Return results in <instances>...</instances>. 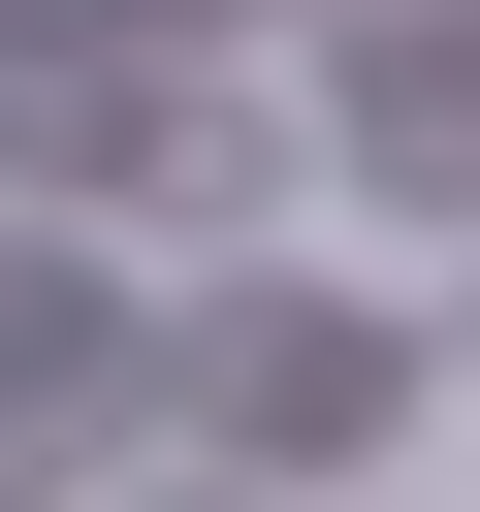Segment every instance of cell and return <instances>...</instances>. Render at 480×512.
Segmentation results:
<instances>
[{
	"mask_svg": "<svg viewBox=\"0 0 480 512\" xmlns=\"http://www.w3.org/2000/svg\"><path fill=\"white\" fill-rule=\"evenodd\" d=\"M128 192H160V224H256V192H288V128H256V96H160V64H128Z\"/></svg>",
	"mask_w": 480,
	"mask_h": 512,
	"instance_id": "4",
	"label": "cell"
},
{
	"mask_svg": "<svg viewBox=\"0 0 480 512\" xmlns=\"http://www.w3.org/2000/svg\"><path fill=\"white\" fill-rule=\"evenodd\" d=\"M160 384L224 416V480H320V448H384L448 352H416L384 288H256V320H160Z\"/></svg>",
	"mask_w": 480,
	"mask_h": 512,
	"instance_id": "1",
	"label": "cell"
},
{
	"mask_svg": "<svg viewBox=\"0 0 480 512\" xmlns=\"http://www.w3.org/2000/svg\"><path fill=\"white\" fill-rule=\"evenodd\" d=\"M128 512H288V480H224V448H192V480H128Z\"/></svg>",
	"mask_w": 480,
	"mask_h": 512,
	"instance_id": "5",
	"label": "cell"
},
{
	"mask_svg": "<svg viewBox=\"0 0 480 512\" xmlns=\"http://www.w3.org/2000/svg\"><path fill=\"white\" fill-rule=\"evenodd\" d=\"M0 512H32V448H0Z\"/></svg>",
	"mask_w": 480,
	"mask_h": 512,
	"instance_id": "6",
	"label": "cell"
},
{
	"mask_svg": "<svg viewBox=\"0 0 480 512\" xmlns=\"http://www.w3.org/2000/svg\"><path fill=\"white\" fill-rule=\"evenodd\" d=\"M160 256H96V224H0V448H96V416H160Z\"/></svg>",
	"mask_w": 480,
	"mask_h": 512,
	"instance_id": "2",
	"label": "cell"
},
{
	"mask_svg": "<svg viewBox=\"0 0 480 512\" xmlns=\"http://www.w3.org/2000/svg\"><path fill=\"white\" fill-rule=\"evenodd\" d=\"M320 128L384 192H480V0H320Z\"/></svg>",
	"mask_w": 480,
	"mask_h": 512,
	"instance_id": "3",
	"label": "cell"
}]
</instances>
